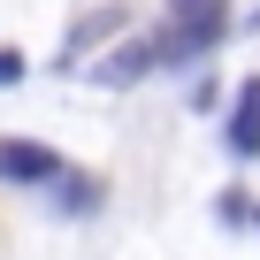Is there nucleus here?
Wrapping results in <instances>:
<instances>
[{
    "instance_id": "f257e3e1",
    "label": "nucleus",
    "mask_w": 260,
    "mask_h": 260,
    "mask_svg": "<svg viewBox=\"0 0 260 260\" xmlns=\"http://www.w3.org/2000/svg\"><path fill=\"white\" fill-rule=\"evenodd\" d=\"M230 39V8L222 0H169V39H161V61H199Z\"/></svg>"
},
{
    "instance_id": "f03ea898",
    "label": "nucleus",
    "mask_w": 260,
    "mask_h": 260,
    "mask_svg": "<svg viewBox=\"0 0 260 260\" xmlns=\"http://www.w3.org/2000/svg\"><path fill=\"white\" fill-rule=\"evenodd\" d=\"M0 176L8 184H61V153L54 146H31V138H0Z\"/></svg>"
},
{
    "instance_id": "7ed1b4c3",
    "label": "nucleus",
    "mask_w": 260,
    "mask_h": 260,
    "mask_svg": "<svg viewBox=\"0 0 260 260\" xmlns=\"http://www.w3.org/2000/svg\"><path fill=\"white\" fill-rule=\"evenodd\" d=\"M230 153H237V161H260V77L237 84V107H230Z\"/></svg>"
},
{
    "instance_id": "20e7f679",
    "label": "nucleus",
    "mask_w": 260,
    "mask_h": 260,
    "mask_svg": "<svg viewBox=\"0 0 260 260\" xmlns=\"http://www.w3.org/2000/svg\"><path fill=\"white\" fill-rule=\"evenodd\" d=\"M153 61H161V46H122V54H107V61H100L92 77H100V84H138V77H146Z\"/></svg>"
},
{
    "instance_id": "39448f33",
    "label": "nucleus",
    "mask_w": 260,
    "mask_h": 260,
    "mask_svg": "<svg viewBox=\"0 0 260 260\" xmlns=\"http://www.w3.org/2000/svg\"><path fill=\"white\" fill-rule=\"evenodd\" d=\"M92 199H100V184H84V176H61L54 184V207L61 214H92Z\"/></svg>"
},
{
    "instance_id": "423d86ee",
    "label": "nucleus",
    "mask_w": 260,
    "mask_h": 260,
    "mask_svg": "<svg viewBox=\"0 0 260 260\" xmlns=\"http://www.w3.org/2000/svg\"><path fill=\"white\" fill-rule=\"evenodd\" d=\"M23 77V54H8V46H0V84H16Z\"/></svg>"
},
{
    "instance_id": "0eeeda50",
    "label": "nucleus",
    "mask_w": 260,
    "mask_h": 260,
    "mask_svg": "<svg viewBox=\"0 0 260 260\" xmlns=\"http://www.w3.org/2000/svg\"><path fill=\"white\" fill-rule=\"evenodd\" d=\"M252 31H260V8H252Z\"/></svg>"
}]
</instances>
